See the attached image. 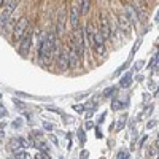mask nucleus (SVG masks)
<instances>
[{
  "instance_id": "nucleus-1",
  "label": "nucleus",
  "mask_w": 159,
  "mask_h": 159,
  "mask_svg": "<svg viewBox=\"0 0 159 159\" xmlns=\"http://www.w3.org/2000/svg\"><path fill=\"white\" fill-rule=\"evenodd\" d=\"M57 40H56V34H46V37L40 42V48H38V61L48 65L52 59V54L57 51Z\"/></svg>"
},
{
  "instance_id": "nucleus-2",
  "label": "nucleus",
  "mask_w": 159,
  "mask_h": 159,
  "mask_svg": "<svg viewBox=\"0 0 159 159\" xmlns=\"http://www.w3.org/2000/svg\"><path fill=\"white\" fill-rule=\"evenodd\" d=\"M27 29H29V19H27V16H21L19 21L15 24V29H13V42L19 43V40L24 37V34H25Z\"/></svg>"
},
{
  "instance_id": "nucleus-3",
  "label": "nucleus",
  "mask_w": 159,
  "mask_h": 159,
  "mask_svg": "<svg viewBox=\"0 0 159 159\" xmlns=\"http://www.w3.org/2000/svg\"><path fill=\"white\" fill-rule=\"evenodd\" d=\"M3 11H2V15H0V25H5L8 21H10V18L13 16V11L16 10V7H18V0H3Z\"/></svg>"
},
{
  "instance_id": "nucleus-4",
  "label": "nucleus",
  "mask_w": 159,
  "mask_h": 159,
  "mask_svg": "<svg viewBox=\"0 0 159 159\" xmlns=\"http://www.w3.org/2000/svg\"><path fill=\"white\" fill-rule=\"evenodd\" d=\"M30 46H32V29L29 27L27 30H25L24 37L19 40V54L27 56L29 51H30Z\"/></svg>"
},
{
  "instance_id": "nucleus-5",
  "label": "nucleus",
  "mask_w": 159,
  "mask_h": 159,
  "mask_svg": "<svg viewBox=\"0 0 159 159\" xmlns=\"http://www.w3.org/2000/svg\"><path fill=\"white\" fill-rule=\"evenodd\" d=\"M80 16H81V2L80 0H73L70 7V24L73 29H78Z\"/></svg>"
},
{
  "instance_id": "nucleus-6",
  "label": "nucleus",
  "mask_w": 159,
  "mask_h": 159,
  "mask_svg": "<svg viewBox=\"0 0 159 159\" xmlns=\"http://www.w3.org/2000/svg\"><path fill=\"white\" fill-rule=\"evenodd\" d=\"M111 25H110V22H108V19L105 18L103 15H100V29H99V34L102 35V38L107 42V40L111 37Z\"/></svg>"
},
{
  "instance_id": "nucleus-7",
  "label": "nucleus",
  "mask_w": 159,
  "mask_h": 159,
  "mask_svg": "<svg viewBox=\"0 0 159 159\" xmlns=\"http://www.w3.org/2000/svg\"><path fill=\"white\" fill-rule=\"evenodd\" d=\"M94 51L97 52L99 56L105 54V40L102 38V35L99 34V30H96V37H94V45H92Z\"/></svg>"
},
{
  "instance_id": "nucleus-8",
  "label": "nucleus",
  "mask_w": 159,
  "mask_h": 159,
  "mask_svg": "<svg viewBox=\"0 0 159 159\" xmlns=\"http://www.w3.org/2000/svg\"><path fill=\"white\" fill-rule=\"evenodd\" d=\"M69 52V69H76L78 65H80V61H81V57L78 56V52L75 51L73 45L70 43V48L67 49Z\"/></svg>"
},
{
  "instance_id": "nucleus-9",
  "label": "nucleus",
  "mask_w": 159,
  "mask_h": 159,
  "mask_svg": "<svg viewBox=\"0 0 159 159\" xmlns=\"http://www.w3.org/2000/svg\"><path fill=\"white\" fill-rule=\"evenodd\" d=\"M118 25H119V29H121L124 34H129L130 32V21H129V18L124 15V13H118Z\"/></svg>"
},
{
  "instance_id": "nucleus-10",
  "label": "nucleus",
  "mask_w": 159,
  "mask_h": 159,
  "mask_svg": "<svg viewBox=\"0 0 159 159\" xmlns=\"http://www.w3.org/2000/svg\"><path fill=\"white\" fill-rule=\"evenodd\" d=\"M57 67L62 72L69 69V52H67V49L61 51L59 54H57Z\"/></svg>"
},
{
  "instance_id": "nucleus-11",
  "label": "nucleus",
  "mask_w": 159,
  "mask_h": 159,
  "mask_svg": "<svg viewBox=\"0 0 159 159\" xmlns=\"http://www.w3.org/2000/svg\"><path fill=\"white\" fill-rule=\"evenodd\" d=\"M65 29V10L62 8L57 15V29H56V35H62Z\"/></svg>"
},
{
  "instance_id": "nucleus-12",
  "label": "nucleus",
  "mask_w": 159,
  "mask_h": 159,
  "mask_svg": "<svg viewBox=\"0 0 159 159\" xmlns=\"http://www.w3.org/2000/svg\"><path fill=\"white\" fill-rule=\"evenodd\" d=\"M84 34H86V42H88V43L91 45V48H92V45H94V37H96V30H94V25H92L91 22H89V24H86Z\"/></svg>"
},
{
  "instance_id": "nucleus-13",
  "label": "nucleus",
  "mask_w": 159,
  "mask_h": 159,
  "mask_svg": "<svg viewBox=\"0 0 159 159\" xmlns=\"http://www.w3.org/2000/svg\"><path fill=\"white\" fill-rule=\"evenodd\" d=\"M132 83V72H127L123 78H121V81H119V86L121 88H129Z\"/></svg>"
},
{
  "instance_id": "nucleus-14",
  "label": "nucleus",
  "mask_w": 159,
  "mask_h": 159,
  "mask_svg": "<svg viewBox=\"0 0 159 159\" xmlns=\"http://www.w3.org/2000/svg\"><path fill=\"white\" fill-rule=\"evenodd\" d=\"M81 2V16H86L91 8V0H80Z\"/></svg>"
},
{
  "instance_id": "nucleus-15",
  "label": "nucleus",
  "mask_w": 159,
  "mask_h": 159,
  "mask_svg": "<svg viewBox=\"0 0 159 159\" xmlns=\"http://www.w3.org/2000/svg\"><path fill=\"white\" fill-rule=\"evenodd\" d=\"M126 121H127V115H123V116H119V121L116 123V130H123L124 126H126Z\"/></svg>"
},
{
  "instance_id": "nucleus-16",
  "label": "nucleus",
  "mask_w": 159,
  "mask_h": 159,
  "mask_svg": "<svg viewBox=\"0 0 159 159\" xmlns=\"http://www.w3.org/2000/svg\"><path fill=\"white\" fill-rule=\"evenodd\" d=\"M76 135H78L80 145H84V143H86V134H84V130H83V129H78V132H76Z\"/></svg>"
},
{
  "instance_id": "nucleus-17",
  "label": "nucleus",
  "mask_w": 159,
  "mask_h": 159,
  "mask_svg": "<svg viewBox=\"0 0 159 159\" xmlns=\"http://www.w3.org/2000/svg\"><path fill=\"white\" fill-rule=\"evenodd\" d=\"M150 156H151V157H157V140L151 145V148H150Z\"/></svg>"
},
{
  "instance_id": "nucleus-18",
  "label": "nucleus",
  "mask_w": 159,
  "mask_h": 159,
  "mask_svg": "<svg viewBox=\"0 0 159 159\" xmlns=\"http://www.w3.org/2000/svg\"><path fill=\"white\" fill-rule=\"evenodd\" d=\"M15 159H30V156H29V153H25V151H16Z\"/></svg>"
},
{
  "instance_id": "nucleus-19",
  "label": "nucleus",
  "mask_w": 159,
  "mask_h": 159,
  "mask_svg": "<svg viewBox=\"0 0 159 159\" xmlns=\"http://www.w3.org/2000/svg\"><path fill=\"white\" fill-rule=\"evenodd\" d=\"M124 107H126V103L119 102V100H113V110H121V108H124Z\"/></svg>"
},
{
  "instance_id": "nucleus-20",
  "label": "nucleus",
  "mask_w": 159,
  "mask_h": 159,
  "mask_svg": "<svg viewBox=\"0 0 159 159\" xmlns=\"http://www.w3.org/2000/svg\"><path fill=\"white\" fill-rule=\"evenodd\" d=\"M34 145H35V147H37V148H38V150H43V151H45V153H46V151H48V147H46V145H45V143H43V142H35V143H34Z\"/></svg>"
},
{
  "instance_id": "nucleus-21",
  "label": "nucleus",
  "mask_w": 159,
  "mask_h": 159,
  "mask_svg": "<svg viewBox=\"0 0 159 159\" xmlns=\"http://www.w3.org/2000/svg\"><path fill=\"white\" fill-rule=\"evenodd\" d=\"M116 91V88H108V89H105L103 91V97H110V96H113V92Z\"/></svg>"
},
{
  "instance_id": "nucleus-22",
  "label": "nucleus",
  "mask_w": 159,
  "mask_h": 159,
  "mask_svg": "<svg viewBox=\"0 0 159 159\" xmlns=\"http://www.w3.org/2000/svg\"><path fill=\"white\" fill-rule=\"evenodd\" d=\"M35 159H49V157H48V154L43 151V153H38V154L35 156Z\"/></svg>"
},
{
  "instance_id": "nucleus-23",
  "label": "nucleus",
  "mask_w": 159,
  "mask_h": 159,
  "mask_svg": "<svg viewBox=\"0 0 159 159\" xmlns=\"http://www.w3.org/2000/svg\"><path fill=\"white\" fill-rule=\"evenodd\" d=\"M73 108H75V110H76L78 113H83L86 107H84V105H75V107H73Z\"/></svg>"
},
{
  "instance_id": "nucleus-24",
  "label": "nucleus",
  "mask_w": 159,
  "mask_h": 159,
  "mask_svg": "<svg viewBox=\"0 0 159 159\" xmlns=\"http://www.w3.org/2000/svg\"><path fill=\"white\" fill-rule=\"evenodd\" d=\"M154 126H156V119H151V121L147 124V127H148V129H153Z\"/></svg>"
},
{
  "instance_id": "nucleus-25",
  "label": "nucleus",
  "mask_w": 159,
  "mask_h": 159,
  "mask_svg": "<svg viewBox=\"0 0 159 159\" xmlns=\"http://www.w3.org/2000/svg\"><path fill=\"white\" fill-rule=\"evenodd\" d=\"M142 67H143V61H139L135 64V70H142Z\"/></svg>"
},
{
  "instance_id": "nucleus-26",
  "label": "nucleus",
  "mask_w": 159,
  "mask_h": 159,
  "mask_svg": "<svg viewBox=\"0 0 159 159\" xmlns=\"http://www.w3.org/2000/svg\"><path fill=\"white\" fill-rule=\"evenodd\" d=\"M21 124H22V121H21V119H16V121L13 123V127H21Z\"/></svg>"
},
{
  "instance_id": "nucleus-27",
  "label": "nucleus",
  "mask_w": 159,
  "mask_h": 159,
  "mask_svg": "<svg viewBox=\"0 0 159 159\" xmlns=\"http://www.w3.org/2000/svg\"><path fill=\"white\" fill-rule=\"evenodd\" d=\"M88 156H89V153H88L86 150H83V151H81V156H80V157H81V159H88Z\"/></svg>"
},
{
  "instance_id": "nucleus-28",
  "label": "nucleus",
  "mask_w": 159,
  "mask_h": 159,
  "mask_svg": "<svg viewBox=\"0 0 159 159\" xmlns=\"http://www.w3.org/2000/svg\"><path fill=\"white\" fill-rule=\"evenodd\" d=\"M15 103H16V107H18V108H24V103H22V102H19V100L15 99Z\"/></svg>"
},
{
  "instance_id": "nucleus-29",
  "label": "nucleus",
  "mask_w": 159,
  "mask_h": 159,
  "mask_svg": "<svg viewBox=\"0 0 159 159\" xmlns=\"http://www.w3.org/2000/svg\"><path fill=\"white\" fill-rule=\"evenodd\" d=\"M105 116H107V111H103L102 115H100V118H99V123H102L103 119H105Z\"/></svg>"
},
{
  "instance_id": "nucleus-30",
  "label": "nucleus",
  "mask_w": 159,
  "mask_h": 159,
  "mask_svg": "<svg viewBox=\"0 0 159 159\" xmlns=\"http://www.w3.org/2000/svg\"><path fill=\"white\" fill-rule=\"evenodd\" d=\"M43 127H45L46 130H52V126H51V124H48V123H45V124H43Z\"/></svg>"
},
{
  "instance_id": "nucleus-31",
  "label": "nucleus",
  "mask_w": 159,
  "mask_h": 159,
  "mask_svg": "<svg viewBox=\"0 0 159 159\" xmlns=\"http://www.w3.org/2000/svg\"><path fill=\"white\" fill-rule=\"evenodd\" d=\"M92 126H94V124H92L91 121H88V123H86V129H92Z\"/></svg>"
},
{
  "instance_id": "nucleus-32",
  "label": "nucleus",
  "mask_w": 159,
  "mask_h": 159,
  "mask_svg": "<svg viewBox=\"0 0 159 159\" xmlns=\"http://www.w3.org/2000/svg\"><path fill=\"white\" fill-rule=\"evenodd\" d=\"M3 137H5V132L0 130V142H3Z\"/></svg>"
},
{
  "instance_id": "nucleus-33",
  "label": "nucleus",
  "mask_w": 159,
  "mask_h": 159,
  "mask_svg": "<svg viewBox=\"0 0 159 159\" xmlns=\"http://www.w3.org/2000/svg\"><path fill=\"white\" fill-rule=\"evenodd\" d=\"M2 5H3V0H0V8H2Z\"/></svg>"
},
{
  "instance_id": "nucleus-34",
  "label": "nucleus",
  "mask_w": 159,
  "mask_h": 159,
  "mask_svg": "<svg viewBox=\"0 0 159 159\" xmlns=\"http://www.w3.org/2000/svg\"><path fill=\"white\" fill-rule=\"evenodd\" d=\"M8 159H15V157H8Z\"/></svg>"
},
{
  "instance_id": "nucleus-35",
  "label": "nucleus",
  "mask_w": 159,
  "mask_h": 159,
  "mask_svg": "<svg viewBox=\"0 0 159 159\" xmlns=\"http://www.w3.org/2000/svg\"><path fill=\"white\" fill-rule=\"evenodd\" d=\"M0 97H2V94H0Z\"/></svg>"
}]
</instances>
